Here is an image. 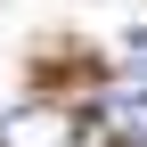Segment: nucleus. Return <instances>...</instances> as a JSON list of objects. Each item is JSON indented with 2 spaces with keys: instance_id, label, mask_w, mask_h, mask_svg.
<instances>
[{
  "instance_id": "nucleus-1",
  "label": "nucleus",
  "mask_w": 147,
  "mask_h": 147,
  "mask_svg": "<svg viewBox=\"0 0 147 147\" xmlns=\"http://www.w3.org/2000/svg\"><path fill=\"white\" fill-rule=\"evenodd\" d=\"M0 147H74V115L49 98H25L0 115Z\"/></svg>"
},
{
  "instance_id": "nucleus-2",
  "label": "nucleus",
  "mask_w": 147,
  "mask_h": 147,
  "mask_svg": "<svg viewBox=\"0 0 147 147\" xmlns=\"http://www.w3.org/2000/svg\"><path fill=\"white\" fill-rule=\"evenodd\" d=\"M98 123L115 131V147H147V90H98Z\"/></svg>"
}]
</instances>
